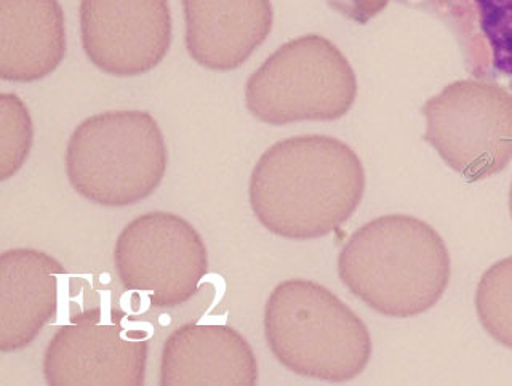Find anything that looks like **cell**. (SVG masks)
Instances as JSON below:
<instances>
[{"instance_id":"1","label":"cell","mask_w":512,"mask_h":386,"mask_svg":"<svg viewBox=\"0 0 512 386\" xmlns=\"http://www.w3.org/2000/svg\"><path fill=\"white\" fill-rule=\"evenodd\" d=\"M365 193V170L346 143L327 135L279 141L260 157L248 186L258 222L280 238H324L348 222Z\"/></svg>"},{"instance_id":"2","label":"cell","mask_w":512,"mask_h":386,"mask_svg":"<svg viewBox=\"0 0 512 386\" xmlns=\"http://www.w3.org/2000/svg\"><path fill=\"white\" fill-rule=\"evenodd\" d=\"M452 266L444 239L408 215L360 226L338 255V276L352 295L389 318H413L439 303Z\"/></svg>"},{"instance_id":"3","label":"cell","mask_w":512,"mask_h":386,"mask_svg":"<svg viewBox=\"0 0 512 386\" xmlns=\"http://www.w3.org/2000/svg\"><path fill=\"white\" fill-rule=\"evenodd\" d=\"M264 335L285 369L324 382H349L372 358L364 321L327 287L306 279L274 287L264 306Z\"/></svg>"},{"instance_id":"4","label":"cell","mask_w":512,"mask_h":386,"mask_svg":"<svg viewBox=\"0 0 512 386\" xmlns=\"http://www.w3.org/2000/svg\"><path fill=\"white\" fill-rule=\"evenodd\" d=\"M164 133L146 111H108L72 132L64 154L69 183L96 206L127 207L149 198L167 172Z\"/></svg>"},{"instance_id":"5","label":"cell","mask_w":512,"mask_h":386,"mask_svg":"<svg viewBox=\"0 0 512 386\" xmlns=\"http://www.w3.org/2000/svg\"><path fill=\"white\" fill-rule=\"evenodd\" d=\"M356 98V73L348 58L316 34L279 47L245 85L248 111L269 125L336 121Z\"/></svg>"},{"instance_id":"6","label":"cell","mask_w":512,"mask_h":386,"mask_svg":"<svg viewBox=\"0 0 512 386\" xmlns=\"http://www.w3.org/2000/svg\"><path fill=\"white\" fill-rule=\"evenodd\" d=\"M423 138L468 181L503 172L512 161V93L495 82L447 85L423 106Z\"/></svg>"},{"instance_id":"7","label":"cell","mask_w":512,"mask_h":386,"mask_svg":"<svg viewBox=\"0 0 512 386\" xmlns=\"http://www.w3.org/2000/svg\"><path fill=\"white\" fill-rule=\"evenodd\" d=\"M117 278L156 308L189 302L208 271V252L196 228L172 212H148L124 226L114 247Z\"/></svg>"},{"instance_id":"8","label":"cell","mask_w":512,"mask_h":386,"mask_svg":"<svg viewBox=\"0 0 512 386\" xmlns=\"http://www.w3.org/2000/svg\"><path fill=\"white\" fill-rule=\"evenodd\" d=\"M124 314H77L56 330L45 348V382L61 385H143L148 332L128 326Z\"/></svg>"},{"instance_id":"9","label":"cell","mask_w":512,"mask_h":386,"mask_svg":"<svg viewBox=\"0 0 512 386\" xmlns=\"http://www.w3.org/2000/svg\"><path fill=\"white\" fill-rule=\"evenodd\" d=\"M85 55L109 76L149 73L172 44L168 0H80Z\"/></svg>"},{"instance_id":"10","label":"cell","mask_w":512,"mask_h":386,"mask_svg":"<svg viewBox=\"0 0 512 386\" xmlns=\"http://www.w3.org/2000/svg\"><path fill=\"white\" fill-rule=\"evenodd\" d=\"M186 49L202 68L232 71L244 65L269 36L271 0H181Z\"/></svg>"},{"instance_id":"11","label":"cell","mask_w":512,"mask_h":386,"mask_svg":"<svg viewBox=\"0 0 512 386\" xmlns=\"http://www.w3.org/2000/svg\"><path fill=\"white\" fill-rule=\"evenodd\" d=\"M64 274V266L42 250L18 247L0 255L2 353L31 345L40 330L55 318Z\"/></svg>"},{"instance_id":"12","label":"cell","mask_w":512,"mask_h":386,"mask_svg":"<svg viewBox=\"0 0 512 386\" xmlns=\"http://www.w3.org/2000/svg\"><path fill=\"white\" fill-rule=\"evenodd\" d=\"M160 385H256L258 362L236 329L184 324L165 340Z\"/></svg>"},{"instance_id":"13","label":"cell","mask_w":512,"mask_h":386,"mask_svg":"<svg viewBox=\"0 0 512 386\" xmlns=\"http://www.w3.org/2000/svg\"><path fill=\"white\" fill-rule=\"evenodd\" d=\"M444 23L466 71L512 90V0H399Z\"/></svg>"},{"instance_id":"14","label":"cell","mask_w":512,"mask_h":386,"mask_svg":"<svg viewBox=\"0 0 512 386\" xmlns=\"http://www.w3.org/2000/svg\"><path fill=\"white\" fill-rule=\"evenodd\" d=\"M58 0H0V77L34 82L50 76L66 53Z\"/></svg>"},{"instance_id":"15","label":"cell","mask_w":512,"mask_h":386,"mask_svg":"<svg viewBox=\"0 0 512 386\" xmlns=\"http://www.w3.org/2000/svg\"><path fill=\"white\" fill-rule=\"evenodd\" d=\"M476 310L485 332L512 350V257L496 262L482 274Z\"/></svg>"},{"instance_id":"16","label":"cell","mask_w":512,"mask_h":386,"mask_svg":"<svg viewBox=\"0 0 512 386\" xmlns=\"http://www.w3.org/2000/svg\"><path fill=\"white\" fill-rule=\"evenodd\" d=\"M31 116L23 100L12 95H0V180L13 177L23 167L31 151Z\"/></svg>"},{"instance_id":"17","label":"cell","mask_w":512,"mask_h":386,"mask_svg":"<svg viewBox=\"0 0 512 386\" xmlns=\"http://www.w3.org/2000/svg\"><path fill=\"white\" fill-rule=\"evenodd\" d=\"M389 0H328V5L335 12L341 13L348 20L356 21L359 25H367L376 15H380Z\"/></svg>"},{"instance_id":"18","label":"cell","mask_w":512,"mask_h":386,"mask_svg":"<svg viewBox=\"0 0 512 386\" xmlns=\"http://www.w3.org/2000/svg\"><path fill=\"white\" fill-rule=\"evenodd\" d=\"M509 212H511V217H512V183H511V189H509Z\"/></svg>"}]
</instances>
